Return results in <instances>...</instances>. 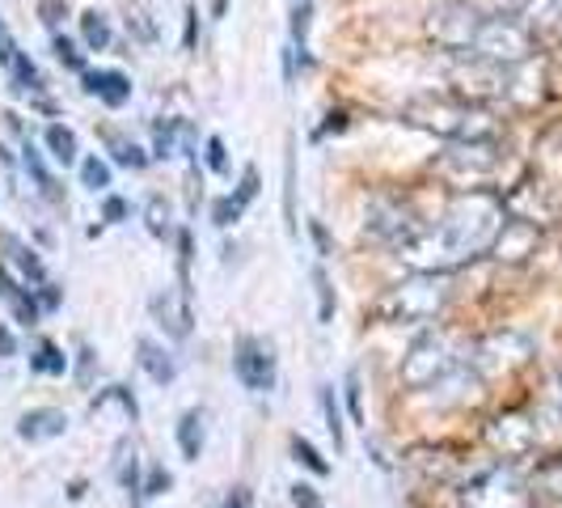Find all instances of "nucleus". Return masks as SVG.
<instances>
[{
  "mask_svg": "<svg viewBox=\"0 0 562 508\" xmlns=\"http://www.w3.org/2000/svg\"><path fill=\"white\" fill-rule=\"evenodd\" d=\"M504 225H507L504 199L491 196V191H470V196L452 199L436 233H419V238L406 242L402 251L411 254V258H419V263H423V254H431L423 272H445V267L470 263V258H479V254L491 251V246L499 242Z\"/></svg>",
  "mask_w": 562,
  "mask_h": 508,
  "instance_id": "obj_1",
  "label": "nucleus"
},
{
  "mask_svg": "<svg viewBox=\"0 0 562 508\" xmlns=\"http://www.w3.org/2000/svg\"><path fill=\"white\" fill-rule=\"evenodd\" d=\"M449 288H445V272H415L406 284H397L394 292L381 301V318L385 322H431L445 310Z\"/></svg>",
  "mask_w": 562,
  "mask_h": 508,
  "instance_id": "obj_2",
  "label": "nucleus"
},
{
  "mask_svg": "<svg viewBox=\"0 0 562 508\" xmlns=\"http://www.w3.org/2000/svg\"><path fill=\"white\" fill-rule=\"evenodd\" d=\"M461 508H533V492L516 466H491L465 483Z\"/></svg>",
  "mask_w": 562,
  "mask_h": 508,
  "instance_id": "obj_3",
  "label": "nucleus"
},
{
  "mask_svg": "<svg viewBox=\"0 0 562 508\" xmlns=\"http://www.w3.org/2000/svg\"><path fill=\"white\" fill-rule=\"evenodd\" d=\"M474 56L495 64V68L525 64V59L533 56V34H529L525 22H516V18H486L479 38H474Z\"/></svg>",
  "mask_w": 562,
  "mask_h": 508,
  "instance_id": "obj_4",
  "label": "nucleus"
},
{
  "mask_svg": "<svg viewBox=\"0 0 562 508\" xmlns=\"http://www.w3.org/2000/svg\"><path fill=\"white\" fill-rule=\"evenodd\" d=\"M482 22L486 18H482L479 4H470V0H445V4L431 9L427 34L440 47H449V52H474V38H479Z\"/></svg>",
  "mask_w": 562,
  "mask_h": 508,
  "instance_id": "obj_5",
  "label": "nucleus"
},
{
  "mask_svg": "<svg viewBox=\"0 0 562 508\" xmlns=\"http://www.w3.org/2000/svg\"><path fill=\"white\" fill-rule=\"evenodd\" d=\"M233 373H237V382L250 390V395H267L271 386H276V352H271V343H262V339H237V347H233Z\"/></svg>",
  "mask_w": 562,
  "mask_h": 508,
  "instance_id": "obj_6",
  "label": "nucleus"
},
{
  "mask_svg": "<svg viewBox=\"0 0 562 508\" xmlns=\"http://www.w3.org/2000/svg\"><path fill=\"white\" fill-rule=\"evenodd\" d=\"M457 361L449 356V343L440 335H423L415 343V352L406 356V365H402V382L406 386H436L440 377H449Z\"/></svg>",
  "mask_w": 562,
  "mask_h": 508,
  "instance_id": "obj_7",
  "label": "nucleus"
},
{
  "mask_svg": "<svg viewBox=\"0 0 562 508\" xmlns=\"http://www.w3.org/2000/svg\"><path fill=\"white\" fill-rule=\"evenodd\" d=\"M486 441H491V450L504 453V457H520V453H529L537 445V428L529 416L512 411V416H499L486 428Z\"/></svg>",
  "mask_w": 562,
  "mask_h": 508,
  "instance_id": "obj_8",
  "label": "nucleus"
},
{
  "mask_svg": "<svg viewBox=\"0 0 562 508\" xmlns=\"http://www.w3.org/2000/svg\"><path fill=\"white\" fill-rule=\"evenodd\" d=\"M81 81H85V93H93L98 102H106L114 111L132 98V77L119 73V68H85Z\"/></svg>",
  "mask_w": 562,
  "mask_h": 508,
  "instance_id": "obj_9",
  "label": "nucleus"
},
{
  "mask_svg": "<svg viewBox=\"0 0 562 508\" xmlns=\"http://www.w3.org/2000/svg\"><path fill=\"white\" fill-rule=\"evenodd\" d=\"M68 432V416L59 411V407H34L26 411L22 420H18V437L30 441V445H38V441H56Z\"/></svg>",
  "mask_w": 562,
  "mask_h": 508,
  "instance_id": "obj_10",
  "label": "nucleus"
},
{
  "mask_svg": "<svg viewBox=\"0 0 562 508\" xmlns=\"http://www.w3.org/2000/svg\"><path fill=\"white\" fill-rule=\"evenodd\" d=\"M0 251H4V263H13L22 276H26L30 284H47V276H43V263H38V254L30 251L22 238H13V233H0Z\"/></svg>",
  "mask_w": 562,
  "mask_h": 508,
  "instance_id": "obj_11",
  "label": "nucleus"
},
{
  "mask_svg": "<svg viewBox=\"0 0 562 508\" xmlns=\"http://www.w3.org/2000/svg\"><path fill=\"white\" fill-rule=\"evenodd\" d=\"M537 246V229L525 225V221H507L504 233H499V242L491 246V251L507 258V263H516V258H525V254H533Z\"/></svg>",
  "mask_w": 562,
  "mask_h": 508,
  "instance_id": "obj_12",
  "label": "nucleus"
},
{
  "mask_svg": "<svg viewBox=\"0 0 562 508\" xmlns=\"http://www.w3.org/2000/svg\"><path fill=\"white\" fill-rule=\"evenodd\" d=\"M136 352H140V356H136V361H140V368L153 377V382H157V386H169V382L178 377V365H173V356H169L161 343L140 339V343H136Z\"/></svg>",
  "mask_w": 562,
  "mask_h": 508,
  "instance_id": "obj_13",
  "label": "nucleus"
},
{
  "mask_svg": "<svg viewBox=\"0 0 562 508\" xmlns=\"http://www.w3.org/2000/svg\"><path fill=\"white\" fill-rule=\"evenodd\" d=\"M153 313L161 318V327H169L173 339L191 335V306H178V310H173V297H169V292H157V297H153Z\"/></svg>",
  "mask_w": 562,
  "mask_h": 508,
  "instance_id": "obj_14",
  "label": "nucleus"
},
{
  "mask_svg": "<svg viewBox=\"0 0 562 508\" xmlns=\"http://www.w3.org/2000/svg\"><path fill=\"white\" fill-rule=\"evenodd\" d=\"M98 136L106 141V148H111V157L119 162V166H127V169H144V166H148V153H144L140 144L127 141V136H119L114 128H102Z\"/></svg>",
  "mask_w": 562,
  "mask_h": 508,
  "instance_id": "obj_15",
  "label": "nucleus"
},
{
  "mask_svg": "<svg viewBox=\"0 0 562 508\" xmlns=\"http://www.w3.org/2000/svg\"><path fill=\"white\" fill-rule=\"evenodd\" d=\"M178 450L187 462H199V453H203V416L199 411H182V420H178Z\"/></svg>",
  "mask_w": 562,
  "mask_h": 508,
  "instance_id": "obj_16",
  "label": "nucleus"
},
{
  "mask_svg": "<svg viewBox=\"0 0 562 508\" xmlns=\"http://www.w3.org/2000/svg\"><path fill=\"white\" fill-rule=\"evenodd\" d=\"M81 34H85V47L89 52H106L111 47V18L106 13H98V9H85L81 13Z\"/></svg>",
  "mask_w": 562,
  "mask_h": 508,
  "instance_id": "obj_17",
  "label": "nucleus"
},
{
  "mask_svg": "<svg viewBox=\"0 0 562 508\" xmlns=\"http://www.w3.org/2000/svg\"><path fill=\"white\" fill-rule=\"evenodd\" d=\"M22 166H26V174L38 183V191L47 199H59V187H56V178H52V169H47V162H43V153L34 148V144H22Z\"/></svg>",
  "mask_w": 562,
  "mask_h": 508,
  "instance_id": "obj_18",
  "label": "nucleus"
},
{
  "mask_svg": "<svg viewBox=\"0 0 562 508\" xmlns=\"http://www.w3.org/2000/svg\"><path fill=\"white\" fill-rule=\"evenodd\" d=\"M47 153L56 157L59 166H72L77 162V132L64 128V123H52L47 128Z\"/></svg>",
  "mask_w": 562,
  "mask_h": 508,
  "instance_id": "obj_19",
  "label": "nucleus"
},
{
  "mask_svg": "<svg viewBox=\"0 0 562 508\" xmlns=\"http://www.w3.org/2000/svg\"><path fill=\"white\" fill-rule=\"evenodd\" d=\"M317 398H322V416H326V432L335 437V450H342V445H347V428H342V411H338L335 386H322V390H317Z\"/></svg>",
  "mask_w": 562,
  "mask_h": 508,
  "instance_id": "obj_20",
  "label": "nucleus"
},
{
  "mask_svg": "<svg viewBox=\"0 0 562 508\" xmlns=\"http://www.w3.org/2000/svg\"><path fill=\"white\" fill-rule=\"evenodd\" d=\"M182 141V119H166L153 128V157H173Z\"/></svg>",
  "mask_w": 562,
  "mask_h": 508,
  "instance_id": "obj_21",
  "label": "nucleus"
},
{
  "mask_svg": "<svg viewBox=\"0 0 562 508\" xmlns=\"http://www.w3.org/2000/svg\"><path fill=\"white\" fill-rule=\"evenodd\" d=\"M9 73H13V85L22 89V93H38L43 89V77H38V68H34V59L18 47V56H13V64H9Z\"/></svg>",
  "mask_w": 562,
  "mask_h": 508,
  "instance_id": "obj_22",
  "label": "nucleus"
},
{
  "mask_svg": "<svg viewBox=\"0 0 562 508\" xmlns=\"http://www.w3.org/2000/svg\"><path fill=\"white\" fill-rule=\"evenodd\" d=\"M30 368H34V373H47V377H59V373L68 368V356L59 352L56 343H38L34 356H30Z\"/></svg>",
  "mask_w": 562,
  "mask_h": 508,
  "instance_id": "obj_23",
  "label": "nucleus"
},
{
  "mask_svg": "<svg viewBox=\"0 0 562 508\" xmlns=\"http://www.w3.org/2000/svg\"><path fill=\"white\" fill-rule=\"evenodd\" d=\"M81 187L85 191H93V196H98V191H111V166H106L98 153L81 162Z\"/></svg>",
  "mask_w": 562,
  "mask_h": 508,
  "instance_id": "obj_24",
  "label": "nucleus"
},
{
  "mask_svg": "<svg viewBox=\"0 0 562 508\" xmlns=\"http://www.w3.org/2000/svg\"><path fill=\"white\" fill-rule=\"evenodd\" d=\"M292 457H296L301 466H310L313 475H322V479L330 475V462L313 450V441H305V437H292Z\"/></svg>",
  "mask_w": 562,
  "mask_h": 508,
  "instance_id": "obj_25",
  "label": "nucleus"
},
{
  "mask_svg": "<svg viewBox=\"0 0 562 508\" xmlns=\"http://www.w3.org/2000/svg\"><path fill=\"white\" fill-rule=\"evenodd\" d=\"M537 487L546 492V496H554V500H562V453L559 457H550V462H541L537 466Z\"/></svg>",
  "mask_w": 562,
  "mask_h": 508,
  "instance_id": "obj_26",
  "label": "nucleus"
},
{
  "mask_svg": "<svg viewBox=\"0 0 562 508\" xmlns=\"http://www.w3.org/2000/svg\"><path fill=\"white\" fill-rule=\"evenodd\" d=\"M241 212H246V203L237 196H221L216 203H212V225L216 229H228V225H237L241 221Z\"/></svg>",
  "mask_w": 562,
  "mask_h": 508,
  "instance_id": "obj_27",
  "label": "nucleus"
},
{
  "mask_svg": "<svg viewBox=\"0 0 562 508\" xmlns=\"http://www.w3.org/2000/svg\"><path fill=\"white\" fill-rule=\"evenodd\" d=\"M144 221H148V233L166 238L169 233V203L161 196H148L144 199Z\"/></svg>",
  "mask_w": 562,
  "mask_h": 508,
  "instance_id": "obj_28",
  "label": "nucleus"
},
{
  "mask_svg": "<svg viewBox=\"0 0 562 508\" xmlns=\"http://www.w3.org/2000/svg\"><path fill=\"white\" fill-rule=\"evenodd\" d=\"M310 18H313V4L301 0L292 9V52H305V38H310Z\"/></svg>",
  "mask_w": 562,
  "mask_h": 508,
  "instance_id": "obj_29",
  "label": "nucleus"
},
{
  "mask_svg": "<svg viewBox=\"0 0 562 508\" xmlns=\"http://www.w3.org/2000/svg\"><path fill=\"white\" fill-rule=\"evenodd\" d=\"M313 284H317V318L330 322V318H335V288H330V280H326L322 267L313 272Z\"/></svg>",
  "mask_w": 562,
  "mask_h": 508,
  "instance_id": "obj_30",
  "label": "nucleus"
},
{
  "mask_svg": "<svg viewBox=\"0 0 562 508\" xmlns=\"http://www.w3.org/2000/svg\"><path fill=\"white\" fill-rule=\"evenodd\" d=\"M52 47H56V59L64 64V68H72V73H85L81 47H77V43L68 38V34H56V43H52Z\"/></svg>",
  "mask_w": 562,
  "mask_h": 508,
  "instance_id": "obj_31",
  "label": "nucleus"
},
{
  "mask_svg": "<svg viewBox=\"0 0 562 508\" xmlns=\"http://www.w3.org/2000/svg\"><path fill=\"white\" fill-rule=\"evenodd\" d=\"M9 301H13V313H18V322H38V310H43V306L34 301V288H18Z\"/></svg>",
  "mask_w": 562,
  "mask_h": 508,
  "instance_id": "obj_32",
  "label": "nucleus"
},
{
  "mask_svg": "<svg viewBox=\"0 0 562 508\" xmlns=\"http://www.w3.org/2000/svg\"><path fill=\"white\" fill-rule=\"evenodd\" d=\"M342 390H347V407H351V420L364 423V402H360V373L351 368L347 373V382H342Z\"/></svg>",
  "mask_w": 562,
  "mask_h": 508,
  "instance_id": "obj_33",
  "label": "nucleus"
},
{
  "mask_svg": "<svg viewBox=\"0 0 562 508\" xmlns=\"http://www.w3.org/2000/svg\"><path fill=\"white\" fill-rule=\"evenodd\" d=\"M203 148H207V169H212V174H228L225 141H221V136H207V144H203Z\"/></svg>",
  "mask_w": 562,
  "mask_h": 508,
  "instance_id": "obj_34",
  "label": "nucleus"
},
{
  "mask_svg": "<svg viewBox=\"0 0 562 508\" xmlns=\"http://www.w3.org/2000/svg\"><path fill=\"white\" fill-rule=\"evenodd\" d=\"M102 217L111 221V225H119V221H127L132 217V203L123 196H106V203H102Z\"/></svg>",
  "mask_w": 562,
  "mask_h": 508,
  "instance_id": "obj_35",
  "label": "nucleus"
},
{
  "mask_svg": "<svg viewBox=\"0 0 562 508\" xmlns=\"http://www.w3.org/2000/svg\"><path fill=\"white\" fill-rule=\"evenodd\" d=\"M292 508H326V505H322V496L313 492L310 483H296L292 487Z\"/></svg>",
  "mask_w": 562,
  "mask_h": 508,
  "instance_id": "obj_36",
  "label": "nucleus"
},
{
  "mask_svg": "<svg viewBox=\"0 0 562 508\" xmlns=\"http://www.w3.org/2000/svg\"><path fill=\"white\" fill-rule=\"evenodd\" d=\"M254 196H258V169L246 166V169H241V187H237V199H241V203H250Z\"/></svg>",
  "mask_w": 562,
  "mask_h": 508,
  "instance_id": "obj_37",
  "label": "nucleus"
},
{
  "mask_svg": "<svg viewBox=\"0 0 562 508\" xmlns=\"http://www.w3.org/2000/svg\"><path fill=\"white\" fill-rule=\"evenodd\" d=\"M161 492H169V471L153 466V471H148V483H144V496H161Z\"/></svg>",
  "mask_w": 562,
  "mask_h": 508,
  "instance_id": "obj_38",
  "label": "nucleus"
},
{
  "mask_svg": "<svg viewBox=\"0 0 562 508\" xmlns=\"http://www.w3.org/2000/svg\"><path fill=\"white\" fill-rule=\"evenodd\" d=\"M38 13H43L47 26H59V18H68V4H64V0H43Z\"/></svg>",
  "mask_w": 562,
  "mask_h": 508,
  "instance_id": "obj_39",
  "label": "nucleus"
},
{
  "mask_svg": "<svg viewBox=\"0 0 562 508\" xmlns=\"http://www.w3.org/2000/svg\"><path fill=\"white\" fill-rule=\"evenodd\" d=\"M13 56H18V43H13V34H9V26L0 22V64L9 68V64H13Z\"/></svg>",
  "mask_w": 562,
  "mask_h": 508,
  "instance_id": "obj_40",
  "label": "nucleus"
},
{
  "mask_svg": "<svg viewBox=\"0 0 562 508\" xmlns=\"http://www.w3.org/2000/svg\"><path fill=\"white\" fill-rule=\"evenodd\" d=\"M9 356H18V339H13V331L0 322V361H9Z\"/></svg>",
  "mask_w": 562,
  "mask_h": 508,
  "instance_id": "obj_41",
  "label": "nucleus"
},
{
  "mask_svg": "<svg viewBox=\"0 0 562 508\" xmlns=\"http://www.w3.org/2000/svg\"><path fill=\"white\" fill-rule=\"evenodd\" d=\"M34 292H38V306H43V310H56V306H59L56 284H43V288H34Z\"/></svg>",
  "mask_w": 562,
  "mask_h": 508,
  "instance_id": "obj_42",
  "label": "nucleus"
},
{
  "mask_svg": "<svg viewBox=\"0 0 562 508\" xmlns=\"http://www.w3.org/2000/svg\"><path fill=\"white\" fill-rule=\"evenodd\" d=\"M486 4L495 9V18H512V13H516V9H525L529 0H486Z\"/></svg>",
  "mask_w": 562,
  "mask_h": 508,
  "instance_id": "obj_43",
  "label": "nucleus"
},
{
  "mask_svg": "<svg viewBox=\"0 0 562 508\" xmlns=\"http://www.w3.org/2000/svg\"><path fill=\"white\" fill-rule=\"evenodd\" d=\"M195 30H199V9H187V52H195Z\"/></svg>",
  "mask_w": 562,
  "mask_h": 508,
  "instance_id": "obj_44",
  "label": "nucleus"
},
{
  "mask_svg": "<svg viewBox=\"0 0 562 508\" xmlns=\"http://www.w3.org/2000/svg\"><path fill=\"white\" fill-rule=\"evenodd\" d=\"M550 407H554V416H562V368L554 373V382H550Z\"/></svg>",
  "mask_w": 562,
  "mask_h": 508,
  "instance_id": "obj_45",
  "label": "nucleus"
},
{
  "mask_svg": "<svg viewBox=\"0 0 562 508\" xmlns=\"http://www.w3.org/2000/svg\"><path fill=\"white\" fill-rule=\"evenodd\" d=\"M310 229H313V242H317V254H330V238H326L322 221H310Z\"/></svg>",
  "mask_w": 562,
  "mask_h": 508,
  "instance_id": "obj_46",
  "label": "nucleus"
},
{
  "mask_svg": "<svg viewBox=\"0 0 562 508\" xmlns=\"http://www.w3.org/2000/svg\"><path fill=\"white\" fill-rule=\"evenodd\" d=\"M225 508H250V492H246V487H237V492L225 500Z\"/></svg>",
  "mask_w": 562,
  "mask_h": 508,
  "instance_id": "obj_47",
  "label": "nucleus"
},
{
  "mask_svg": "<svg viewBox=\"0 0 562 508\" xmlns=\"http://www.w3.org/2000/svg\"><path fill=\"white\" fill-rule=\"evenodd\" d=\"M0 292H4V297H13V292H18V284H13V276L4 272V258H0Z\"/></svg>",
  "mask_w": 562,
  "mask_h": 508,
  "instance_id": "obj_48",
  "label": "nucleus"
},
{
  "mask_svg": "<svg viewBox=\"0 0 562 508\" xmlns=\"http://www.w3.org/2000/svg\"><path fill=\"white\" fill-rule=\"evenodd\" d=\"M342 128H347V114H330V123L322 128V136H326V132H342Z\"/></svg>",
  "mask_w": 562,
  "mask_h": 508,
  "instance_id": "obj_49",
  "label": "nucleus"
},
{
  "mask_svg": "<svg viewBox=\"0 0 562 508\" xmlns=\"http://www.w3.org/2000/svg\"><path fill=\"white\" fill-rule=\"evenodd\" d=\"M228 0H212V18H225Z\"/></svg>",
  "mask_w": 562,
  "mask_h": 508,
  "instance_id": "obj_50",
  "label": "nucleus"
}]
</instances>
